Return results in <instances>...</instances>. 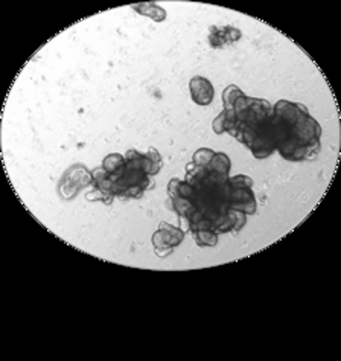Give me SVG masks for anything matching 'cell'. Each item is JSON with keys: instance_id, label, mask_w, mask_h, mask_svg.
<instances>
[{"instance_id": "6da1fadb", "label": "cell", "mask_w": 341, "mask_h": 361, "mask_svg": "<svg viewBox=\"0 0 341 361\" xmlns=\"http://www.w3.org/2000/svg\"><path fill=\"white\" fill-rule=\"evenodd\" d=\"M91 183H93L91 172H88L87 168H84L83 165H75L66 172L63 180H61L59 195L64 200H70L78 194L81 187L88 186Z\"/></svg>"}, {"instance_id": "7a4b0ae2", "label": "cell", "mask_w": 341, "mask_h": 361, "mask_svg": "<svg viewBox=\"0 0 341 361\" xmlns=\"http://www.w3.org/2000/svg\"><path fill=\"white\" fill-rule=\"evenodd\" d=\"M189 90H191V96L192 101L198 105H209L213 101L215 96V89L212 83L207 78L203 76H194L191 83H189Z\"/></svg>"}, {"instance_id": "3957f363", "label": "cell", "mask_w": 341, "mask_h": 361, "mask_svg": "<svg viewBox=\"0 0 341 361\" xmlns=\"http://www.w3.org/2000/svg\"><path fill=\"white\" fill-rule=\"evenodd\" d=\"M123 157H125V166L127 168H137V169L145 171L148 176L151 174L152 162L148 155H143L136 150H128Z\"/></svg>"}, {"instance_id": "277c9868", "label": "cell", "mask_w": 341, "mask_h": 361, "mask_svg": "<svg viewBox=\"0 0 341 361\" xmlns=\"http://www.w3.org/2000/svg\"><path fill=\"white\" fill-rule=\"evenodd\" d=\"M159 230L162 232L163 241L168 247H177L184 240V232L180 227H174L166 221H162L159 224Z\"/></svg>"}, {"instance_id": "5b68a950", "label": "cell", "mask_w": 341, "mask_h": 361, "mask_svg": "<svg viewBox=\"0 0 341 361\" xmlns=\"http://www.w3.org/2000/svg\"><path fill=\"white\" fill-rule=\"evenodd\" d=\"M273 115L285 119L286 122H289L294 127V123L297 122V116H299L297 115V105L289 102V101L282 99V101L276 102V105L273 107Z\"/></svg>"}, {"instance_id": "8992f818", "label": "cell", "mask_w": 341, "mask_h": 361, "mask_svg": "<svg viewBox=\"0 0 341 361\" xmlns=\"http://www.w3.org/2000/svg\"><path fill=\"white\" fill-rule=\"evenodd\" d=\"M253 155L256 159H267L270 157L274 151H276V145L271 142L268 137H263V136H256L253 144L250 147Z\"/></svg>"}, {"instance_id": "52a82bcc", "label": "cell", "mask_w": 341, "mask_h": 361, "mask_svg": "<svg viewBox=\"0 0 341 361\" xmlns=\"http://www.w3.org/2000/svg\"><path fill=\"white\" fill-rule=\"evenodd\" d=\"M136 12L142 14V15H148L154 22H163L166 19V11L160 6H157L156 3H139V5H133L131 6Z\"/></svg>"}, {"instance_id": "ba28073f", "label": "cell", "mask_w": 341, "mask_h": 361, "mask_svg": "<svg viewBox=\"0 0 341 361\" xmlns=\"http://www.w3.org/2000/svg\"><path fill=\"white\" fill-rule=\"evenodd\" d=\"M207 174H209L207 168L198 166L194 162H191L189 165H186V180L184 181H188L191 186L197 187L201 181L207 177Z\"/></svg>"}, {"instance_id": "9c48e42d", "label": "cell", "mask_w": 341, "mask_h": 361, "mask_svg": "<svg viewBox=\"0 0 341 361\" xmlns=\"http://www.w3.org/2000/svg\"><path fill=\"white\" fill-rule=\"evenodd\" d=\"M233 227H235V211L231 209H228L227 213L220 215L215 221H212V230L215 233H226L233 230Z\"/></svg>"}, {"instance_id": "30bf717a", "label": "cell", "mask_w": 341, "mask_h": 361, "mask_svg": "<svg viewBox=\"0 0 341 361\" xmlns=\"http://www.w3.org/2000/svg\"><path fill=\"white\" fill-rule=\"evenodd\" d=\"M230 166H231V163H230V159H228L227 154L215 152V155L212 157V160L207 166V171L209 172H220V174L228 176Z\"/></svg>"}, {"instance_id": "8fae6325", "label": "cell", "mask_w": 341, "mask_h": 361, "mask_svg": "<svg viewBox=\"0 0 341 361\" xmlns=\"http://www.w3.org/2000/svg\"><path fill=\"white\" fill-rule=\"evenodd\" d=\"M249 112H252L257 119H265V118L273 116V105L265 99L252 98V104H250Z\"/></svg>"}, {"instance_id": "7c38bea8", "label": "cell", "mask_w": 341, "mask_h": 361, "mask_svg": "<svg viewBox=\"0 0 341 361\" xmlns=\"http://www.w3.org/2000/svg\"><path fill=\"white\" fill-rule=\"evenodd\" d=\"M192 238L199 247H215L218 244V233L213 230H197L192 233Z\"/></svg>"}, {"instance_id": "4fadbf2b", "label": "cell", "mask_w": 341, "mask_h": 361, "mask_svg": "<svg viewBox=\"0 0 341 361\" xmlns=\"http://www.w3.org/2000/svg\"><path fill=\"white\" fill-rule=\"evenodd\" d=\"M244 96V91L235 86L231 84L228 87H226V90L223 91V104H224V110H227V112H230V110H233V105L236 102L238 98Z\"/></svg>"}, {"instance_id": "5bb4252c", "label": "cell", "mask_w": 341, "mask_h": 361, "mask_svg": "<svg viewBox=\"0 0 341 361\" xmlns=\"http://www.w3.org/2000/svg\"><path fill=\"white\" fill-rule=\"evenodd\" d=\"M125 166V157H123L122 154H108L105 159L102 160V168L108 172V174H112V172L120 169Z\"/></svg>"}, {"instance_id": "9a60e30c", "label": "cell", "mask_w": 341, "mask_h": 361, "mask_svg": "<svg viewBox=\"0 0 341 361\" xmlns=\"http://www.w3.org/2000/svg\"><path fill=\"white\" fill-rule=\"evenodd\" d=\"M250 104H252V98L250 96H241L236 99L235 105H233V113L236 116V119L239 122H244L247 113H249V108H250Z\"/></svg>"}, {"instance_id": "2e32d148", "label": "cell", "mask_w": 341, "mask_h": 361, "mask_svg": "<svg viewBox=\"0 0 341 361\" xmlns=\"http://www.w3.org/2000/svg\"><path fill=\"white\" fill-rule=\"evenodd\" d=\"M213 155H215V151H212L210 148H199V150H197V151L194 152V155H192V162H194L195 165H198V166H204V168H207Z\"/></svg>"}, {"instance_id": "e0dca14e", "label": "cell", "mask_w": 341, "mask_h": 361, "mask_svg": "<svg viewBox=\"0 0 341 361\" xmlns=\"http://www.w3.org/2000/svg\"><path fill=\"white\" fill-rule=\"evenodd\" d=\"M209 44L212 48L218 49V48H224L226 44V40L223 37V29L221 28H216V26H210L209 28Z\"/></svg>"}, {"instance_id": "ac0fdd59", "label": "cell", "mask_w": 341, "mask_h": 361, "mask_svg": "<svg viewBox=\"0 0 341 361\" xmlns=\"http://www.w3.org/2000/svg\"><path fill=\"white\" fill-rule=\"evenodd\" d=\"M231 186L228 184V180L223 184H220L215 191V198L220 205H230V197H231Z\"/></svg>"}, {"instance_id": "d6986e66", "label": "cell", "mask_w": 341, "mask_h": 361, "mask_svg": "<svg viewBox=\"0 0 341 361\" xmlns=\"http://www.w3.org/2000/svg\"><path fill=\"white\" fill-rule=\"evenodd\" d=\"M255 198V194L250 187H241V189H233L230 197V205L231 203H245Z\"/></svg>"}, {"instance_id": "ffe728a7", "label": "cell", "mask_w": 341, "mask_h": 361, "mask_svg": "<svg viewBox=\"0 0 341 361\" xmlns=\"http://www.w3.org/2000/svg\"><path fill=\"white\" fill-rule=\"evenodd\" d=\"M228 208L231 211L244 212L245 215H253L257 211V203H256V198H253V200L245 201V203H231V205H228Z\"/></svg>"}, {"instance_id": "44dd1931", "label": "cell", "mask_w": 341, "mask_h": 361, "mask_svg": "<svg viewBox=\"0 0 341 361\" xmlns=\"http://www.w3.org/2000/svg\"><path fill=\"white\" fill-rule=\"evenodd\" d=\"M255 137H256V133L244 123V125H242V128H241V131L238 133V136H236L235 139L239 140V142H241L242 145H245V147H249V148H250L252 144H253V140H255Z\"/></svg>"}, {"instance_id": "7402d4cb", "label": "cell", "mask_w": 341, "mask_h": 361, "mask_svg": "<svg viewBox=\"0 0 341 361\" xmlns=\"http://www.w3.org/2000/svg\"><path fill=\"white\" fill-rule=\"evenodd\" d=\"M228 184L231 186V189H241V187H250V189H252L253 180L249 176L239 174V176H235V177H230L228 179Z\"/></svg>"}, {"instance_id": "603a6c76", "label": "cell", "mask_w": 341, "mask_h": 361, "mask_svg": "<svg viewBox=\"0 0 341 361\" xmlns=\"http://www.w3.org/2000/svg\"><path fill=\"white\" fill-rule=\"evenodd\" d=\"M149 159H151V162H152V169H151V174L149 176H156V174H159V171L162 169V166H163V160H162V155H160V152L156 150V148H149L148 150V154H146Z\"/></svg>"}, {"instance_id": "cb8c5ba5", "label": "cell", "mask_w": 341, "mask_h": 361, "mask_svg": "<svg viewBox=\"0 0 341 361\" xmlns=\"http://www.w3.org/2000/svg\"><path fill=\"white\" fill-rule=\"evenodd\" d=\"M223 29V37L226 40V44H231V43H236L238 40H241L242 37V32L236 28H231V26H224L221 28Z\"/></svg>"}, {"instance_id": "d4e9b609", "label": "cell", "mask_w": 341, "mask_h": 361, "mask_svg": "<svg viewBox=\"0 0 341 361\" xmlns=\"http://www.w3.org/2000/svg\"><path fill=\"white\" fill-rule=\"evenodd\" d=\"M174 208H175V212L178 213V216H181V215H188L189 211L194 208V205H192L191 200L177 197V198H174Z\"/></svg>"}, {"instance_id": "484cf974", "label": "cell", "mask_w": 341, "mask_h": 361, "mask_svg": "<svg viewBox=\"0 0 341 361\" xmlns=\"http://www.w3.org/2000/svg\"><path fill=\"white\" fill-rule=\"evenodd\" d=\"M143 187L142 186H130L127 189H123V192L119 195L120 200H128V198H141L143 194Z\"/></svg>"}, {"instance_id": "4316f807", "label": "cell", "mask_w": 341, "mask_h": 361, "mask_svg": "<svg viewBox=\"0 0 341 361\" xmlns=\"http://www.w3.org/2000/svg\"><path fill=\"white\" fill-rule=\"evenodd\" d=\"M194 191H195V187L191 186L188 181H180V186H178V197L186 198V200H191L192 195H194Z\"/></svg>"}, {"instance_id": "83f0119b", "label": "cell", "mask_w": 341, "mask_h": 361, "mask_svg": "<svg viewBox=\"0 0 341 361\" xmlns=\"http://www.w3.org/2000/svg\"><path fill=\"white\" fill-rule=\"evenodd\" d=\"M224 123H226V110H223V112L215 118L213 123H212V128L216 134H223L226 133L224 131Z\"/></svg>"}, {"instance_id": "f1b7e54d", "label": "cell", "mask_w": 341, "mask_h": 361, "mask_svg": "<svg viewBox=\"0 0 341 361\" xmlns=\"http://www.w3.org/2000/svg\"><path fill=\"white\" fill-rule=\"evenodd\" d=\"M180 179H170L169 180V183H168V195H169V198H177L178 197V186H180Z\"/></svg>"}, {"instance_id": "f546056e", "label": "cell", "mask_w": 341, "mask_h": 361, "mask_svg": "<svg viewBox=\"0 0 341 361\" xmlns=\"http://www.w3.org/2000/svg\"><path fill=\"white\" fill-rule=\"evenodd\" d=\"M245 223H247V215L244 212L235 211V227H233V230L235 232L241 230L245 226Z\"/></svg>"}, {"instance_id": "4dcf8cb0", "label": "cell", "mask_w": 341, "mask_h": 361, "mask_svg": "<svg viewBox=\"0 0 341 361\" xmlns=\"http://www.w3.org/2000/svg\"><path fill=\"white\" fill-rule=\"evenodd\" d=\"M152 244H154V248H165L168 247L163 241V237H162V232L157 230L156 233L152 235Z\"/></svg>"}, {"instance_id": "1f68e13d", "label": "cell", "mask_w": 341, "mask_h": 361, "mask_svg": "<svg viewBox=\"0 0 341 361\" xmlns=\"http://www.w3.org/2000/svg\"><path fill=\"white\" fill-rule=\"evenodd\" d=\"M197 230H212V221H210V219H207V218H203L197 224Z\"/></svg>"}, {"instance_id": "d6a6232c", "label": "cell", "mask_w": 341, "mask_h": 361, "mask_svg": "<svg viewBox=\"0 0 341 361\" xmlns=\"http://www.w3.org/2000/svg\"><path fill=\"white\" fill-rule=\"evenodd\" d=\"M156 250V255L157 256H168V255H170L172 253V250H174V247H165V248H154Z\"/></svg>"}, {"instance_id": "836d02e7", "label": "cell", "mask_w": 341, "mask_h": 361, "mask_svg": "<svg viewBox=\"0 0 341 361\" xmlns=\"http://www.w3.org/2000/svg\"><path fill=\"white\" fill-rule=\"evenodd\" d=\"M180 224H181V230L183 232H186V230H189V227H191V223H189V218L186 216V215H181L180 216Z\"/></svg>"}, {"instance_id": "e575fe53", "label": "cell", "mask_w": 341, "mask_h": 361, "mask_svg": "<svg viewBox=\"0 0 341 361\" xmlns=\"http://www.w3.org/2000/svg\"><path fill=\"white\" fill-rule=\"evenodd\" d=\"M166 206H168V209H169V211H174V212H175V208H174V200H172V198H169V200L166 201Z\"/></svg>"}]
</instances>
